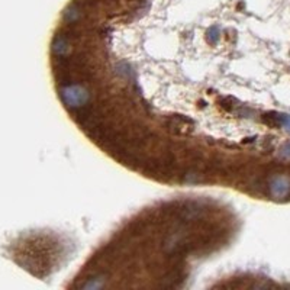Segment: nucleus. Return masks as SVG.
<instances>
[{
	"mask_svg": "<svg viewBox=\"0 0 290 290\" xmlns=\"http://www.w3.org/2000/svg\"><path fill=\"white\" fill-rule=\"evenodd\" d=\"M60 96L63 99V102L66 103V106H69L71 109H77L80 106L86 105L90 99L89 92L80 87V86H64L61 89V93Z\"/></svg>",
	"mask_w": 290,
	"mask_h": 290,
	"instance_id": "1",
	"label": "nucleus"
},
{
	"mask_svg": "<svg viewBox=\"0 0 290 290\" xmlns=\"http://www.w3.org/2000/svg\"><path fill=\"white\" fill-rule=\"evenodd\" d=\"M268 190L274 199H286L290 194V180L283 176L273 177L268 183Z\"/></svg>",
	"mask_w": 290,
	"mask_h": 290,
	"instance_id": "2",
	"label": "nucleus"
},
{
	"mask_svg": "<svg viewBox=\"0 0 290 290\" xmlns=\"http://www.w3.org/2000/svg\"><path fill=\"white\" fill-rule=\"evenodd\" d=\"M277 121H278V126H283L284 129L290 131V115L277 113Z\"/></svg>",
	"mask_w": 290,
	"mask_h": 290,
	"instance_id": "3",
	"label": "nucleus"
},
{
	"mask_svg": "<svg viewBox=\"0 0 290 290\" xmlns=\"http://www.w3.org/2000/svg\"><path fill=\"white\" fill-rule=\"evenodd\" d=\"M207 35H209V42H212V44H216V42L219 41V29L216 28H212L209 32H207Z\"/></svg>",
	"mask_w": 290,
	"mask_h": 290,
	"instance_id": "4",
	"label": "nucleus"
},
{
	"mask_svg": "<svg viewBox=\"0 0 290 290\" xmlns=\"http://www.w3.org/2000/svg\"><path fill=\"white\" fill-rule=\"evenodd\" d=\"M281 155H283V157H286V158H290V144H287V145H284V147H283V150H281Z\"/></svg>",
	"mask_w": 290,
	"mask_h": 290,
	"instance_id": "5",
	"label": "nucleus"
}]
</instances>
